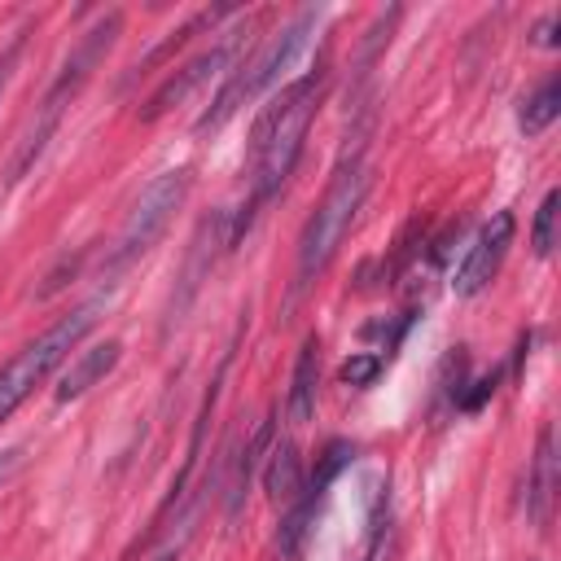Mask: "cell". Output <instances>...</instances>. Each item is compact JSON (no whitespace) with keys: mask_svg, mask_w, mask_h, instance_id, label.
Instances as JSON below:
<instances>
[{"mask_svg":"<svg viewBox=\"0 0 561 561\" xmlns=\"http://www.w3.org/2000/svg\"><path fill=\"white\" fill-rule=\"evenodd\" d=\"M4 70H9V57H4V61H0V88H4Z\"/></svg>","mask_w":561,"mask_h":561,"instance_id":"cell-20","label":"cell"},{"mask_svg":"<svg viewBox=\"0 0 561 561\" xmlns=\"http://www.w3.org/2000/svg\"><path fill=\"white\" fill-rule=\"evenodd\" d=\"M557 206H561V188H548L539 210H535V228H530V250L539 259H548L557 245Z\"/></svg>","mask_w":561,"mask_h":561,"instance_id":"cell-14","label":"cell"},{"mask_svg":"<svg viewBox=\"0 0 561 561\" xmlns=\"http://www.w3.org/2000/svg\"><path fill=\"white\" fill-rule=\"evenodd\" d=\"M118 359H123V342H118V337H105V342H96V346L79 351V355L61 368V377H57V403H70V399L88 394L101 377H110V373H114V364H118Z\"/></svg>","mask_w":561,"mask_h":561,"instance_id":"cell-9","label":"cell"},{"mask_svg":"<svg viewBox=\"0 0 561 561\" xmlns=\"http://www.w3.org/2000/svg\"><path fill=\"white\" fill-rule=\"evenodd\" d=\"M316 394H320V337L311 333L298 346L294 359V377H289V394H285V412L294 425H307L316 416Z\"/></svg>","mask_w":561,"mask_h":561,"instance_id":"cell-11","label":"cell"},{"mask_svg":"<svg viewBox=\"0 0 561 561\" xmlns=\"http://www.w3.org/2000/svg\"><path fill=\"white\" fill-rule=\"evenodd\" d=\"M263 491L272 504H294L302 491V456L294 443H276L267 447V469H263Z\"/></svg>","mask_w":561,"mask_h":561,"instance_id":"cell-12","label":"cell"},{"mask_svg":"<svg viewBox=\"0 0 561 561\" xmlns=\"http://www.w3.org/2000/svg\"><path fill=\"white\" fill-rule=\"evenodd\" d=\"M320 13H324V9H302V13H298L294 22H285L250 61H237V66L228 70V83H224L219 96L210 101V110L197 118V131H219L245 101H254L259 92H267V88L298 61V53L307 48V39H311Z\"/></svg>","mask_w":561,"mask_h":561,"instance_id":"cell-3","label":"cell"},{"mask_svg":"<svg viewBox=\"0 0 561 561\" xmlns=\"http://www.w3.org/2000/svg\"><path fill=\"white\" fill-rule=\"evenodd\" d=\"M513 210H495L482 228H478V237H473V245L465 250V259H460V267H456V276H451V289L460 294V298H473V294H482L491 280H495V272H500V263H504V254H508V245H513Z\"/></svg>","mask_w":561,"mask_h":561,"instance_id":"cell-8","label":"cell"},{"mask_svg":"<svg viewBox=\"0 0 561 561\" xmlns=\"http://www.w3.org/2000/svg\"><path fill=\"white\" fill-rule=\"evenodd\" d=\"M557 114H561V79L552 75V79H543L530 96H522V105H517V127H522L526 136H539V131L552 127Z\"/></svg>","mask_w":561,"mask_h":561,"instance_id":"cell-13","label":"cell"},{"mask_svg":"<svg viewBox=\"0 0 561 561\" xmlns=\"http://www.w3.org/2000/svg\"><path fill=\"white\" fill-rule=\"evenodd\" d=\"M364 197H368V171H364L359 158H351V162L337 167V175L329 180L324 197L316 202V210H311L307 224H302L294 289H307V285L329 267V259H333L337 245L346 241V232H351V224H355Z\"/></svg>","mask_w":561,"mask_h":561,"instance_id":"cell-2","label":"cell"},{"mask_svg":"<svg viewBox=\"0 0 561 561\" xmlns=\"http://www.w3.org/2000/svg\"><path fill=\"white\" fill-rule=\"evenodd\" d=\"M320 83H324L320 70L294 79L254 118V131H250V206L267 202L289 180V171L302 153V140H307V127L316 118V105H320Z\"/></svg>","mask_w":561,"mask_h":561,"instance_id":"cell-1","label":"cell"},{"mask_svg":"<svg viewBox=\"0 0 561 561\" xmlns=\"http://www.w3.org/2000/svg\"><path fill=\"white\" fill-rule=\"evenodd\" d=\"M184 193H188V167L162 171L140 188V197L131 202V210H127V219H123V228L105 254V276H118L123 267H131L140 254L153 250V241L167 232L171 215L180 210Z\"/></svg>","mask_w":561,"mask_h":561,"instance_id":"cell-6","label":"cell"},{"mask_svg":"<svg viewBox=\"0 0 561 561\" xmlns=\"http://www.w3.org/2000/svg\"><path fill=\"white\" fill-rule=\"evenodd\" d=\"M557 22H561L557 13H543V18L535 22V31H530V39H535L539 48H557Z\"/></svg>","mask_w":561,"mask_h":561,"instance_id":"cell-18","label":"cell"},{"mask_svg":"<svg viewBox=\"0 0 561 561\" xmlns=\"http://www.w3.org/2000/svg\"><path fill=\"white\" fill-rule=\"evenodd\" d=\"M96 311H101V302H83V307H75L70 316H61L53 329H44L35 342H26L4 368H0V425L18 412V403L57 368V364H66L70 359V351L79 346V337L96 324Z\"/></svg>","mask_w":561,"mask_h":561,"instance_id":"cell-4","label":"cell"},{"mask_svg":"<svg viewBox=\"0 0 561 561\" xmlns=\"http://www.w3.org/2000/svg\"><path fill=\"white\" fill-rule=\"evenodd\" d=\"M552 500H557V438H552V425H543L539 443H535V460H530V482H526L530 526L543 530L552 522Z\"/></svg>","mask_w":561,"mask_h":561,"instance_id":"cell-10","label":"cell"},{"mask_svg":"<svg viewBox=\"0 0 561 561\" xmlns=\"http://www.w3.org/2000/svg\"><path fill=\"white\" fill-rule=\"evenodd\" d=\"M118 26H123V18L118 13H105L92 31H83V39L75 44V53L66 57V66H61V75L53 79V88H48V96H44V110H39V123L31 127V136L22 140V149H18V158H13V167H9V180H22V171L39 158V149H44V140L53 136V127H57V118H61V110H66V101L88 83V75H92V66L105 57V48L114 44V35H118Z\"/></svg>","mask_w":561,"mask_h":561,"instance_id":"cell-5","label":"cell"},{"mask_svg":"<svg viewBox=\"0 0 561 561\" xmlns=\"http://www.w3.org/2000/svg\"><path fill=\"white\" fill-rule=\"evenodd\" d=\"M272 447V416L267 421H259V430L250 434V447L241 451V460H237V482H232V504L241 500V491L250 486V478H254V469H259V456Z\"/></svg>","mask_w":561,"mask_h":561,"instance_id":"cell-15","label":"cell"},{"mask_svg":"<svg viewBox=\"0 0 561 561\" xmlns=\"http://www.w3.org/2000/svg\"><path fill=\"white\" fill-rule=\"evenodd\" d=\"M241 44H245V35L241 31H228L219 44H210L206 53H197L193 61H184L180 70H171L158 88H153V96L145 101V110H140V118L145 123H153V118H162L167 110H175V105H184L193 92H202L215 75H228L232 66H237V53H241Z\"/></svg>","mask_w":561,"mask_h":561,"instance_id":"cell-7","label":"cell"},{"mask_svg":"<svg viewBox=\"0 0 561 561\" xmlns=\"http://www.w3.org/2000/svg\"><path fill=\"white\" fill-rule=\"evenodd\" d=\"M491 394H495V373H491V377H482V381H473V390H469V394H460V412H478Z\"/></svg>","mask_w":561,"mask_h":561,"instance_id":"cell-17","label":"cell"},{"mask_svg":"<svg viewBox=\"0 0 561 561\" xmlns=\"http://www.w3.org/2000/svg\"><path fill=\"white\" fill-rule=\"evenodd\" d=\"M22 465H26V451H22V447H9V451H0V486H4V482H9V478L22 469Z\"/></svg>","mask_w":561,"mask_h":561,"instance_id":"cell-19","label":"cell"},{"mask_svg":"<svg viewBox=\"0 0 561 561\" xmlns=\"http://www.w3.org/2000/svg\"><path fill=\"white\" fill-rule=\"evenodd\" d=\"M386 368V355H377V351H359V355H351L346 364H342V381L346 386H355V390H364V386H373L377 381V373Z\"/></svg>","mask_w":561,"mask_h":561,"instance_id":"cell-16","label":"cell"}]
</instances>
